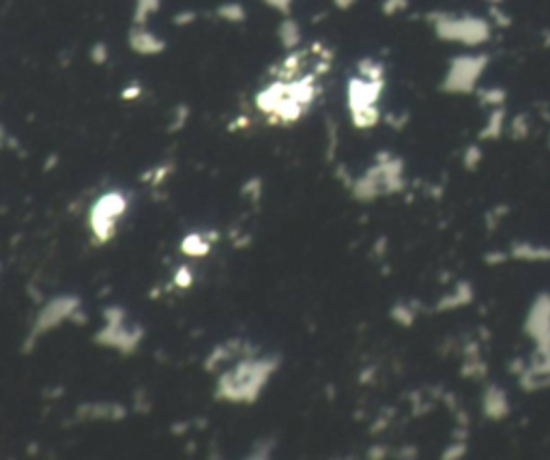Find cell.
Wrapping results in <instances>:
<instances>
[{
  "label": "cell",
  "instance_id": "obj_1",
  "mask_svg": "<svg viewBox=\"0 0 550 460\" xmlns=\"http://www.w3.org/2000/svg\"><path fill=\"white\" fill-rule=\"evenodd\" d=\"M132 46H134V50H138V52H142V54H153V52H159V50L163 48V44H161L157 37H153L151 32H144V30L134 32Z\"/></svg>",
  "mask_w": 550,
  "mask_h": 460
},
{
  "label": "cell",
  "instance_id": "obj_2",
  "mask_svg": "<svg viewBox=\"0 0 550 460\" xmlns=\"http://www.w3.org/2000/svg\"><path fill=\"white\" fill-rule=\"evenodd\" d=\"M280 35H282L286 46H294V44H297V39H299V28H297V24H294V22H286L282 26Z\"/></svg>",
  "mask_w": 550,
  "mask_h": 460
},
{
  "label": "cell",
  "instance_id": "obj_3",
  "mask_svg": "<svg viewBox=\"0 0 550 460\" xmlns=\"http://www.w3.org/2000/svg\"><path fill=\"white\" fill-rule=\"evenodd\" d=\"M157 9V0H138V13H136V20H144L151 11Z\"/></svg>",
  "mask_w": 550,
  "mask_h": 460
},
{
  "label": "cell",
  "instance_id": "obj_4",
  "mask_svg": "<svg viewBox=\"0 0 550 460\" xmlns=\"http://www.w3.org/2000/svg\"><path fill=\"white\" fill-rule=\"evenodd\" d=\"M222 15L228 18V20H232V22L243 20V7H239V5H226V7H222Z\"/></svg>",
  "mask_w": 550,
  "mask_h": 460
},
{
  "label": "cell",
  "instance_id": "obj_5",
  "mask_svg": "<svg viewBox=\"0 0 550 460\" xmlns=\"http://www.w3.org/2000/svg\"><path fill=\"white\" fill-rule=\"evenodd\" d=\"M267 3H271L273 7H280V9H286L290 0H267Z\"/></svg>",
  "mask_w": 550,
  "mask_h": 460
},
{
  "label": "cell",
  "instance_id": "obj_6",
  "mask_svg": "<svg viewBox=\"0 0 550 460\" xmlns=\"http://www.w3.org/2000/svg\"><path fill=\"white\" fill-rule=\"evenodd\" d=\"M335 3L340 5V7H349V5L353 3V0H335Z\"/></svg>",
  "mask_w": 550,
  "mask_h": 460
}]
</instances>
